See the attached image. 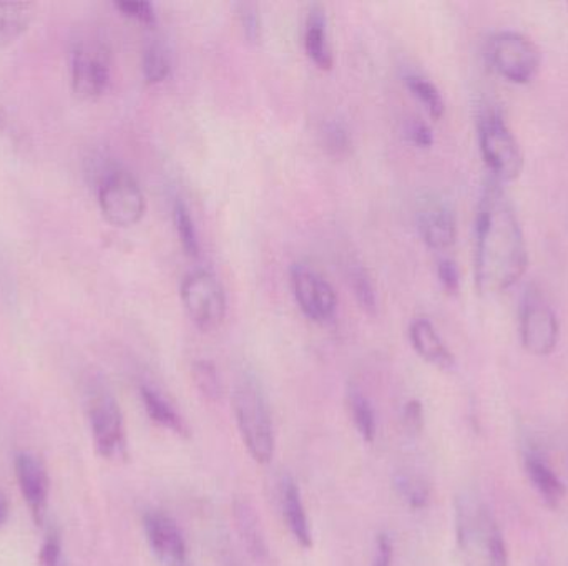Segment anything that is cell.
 <instances>
[{
  "instance_id": "1",
  "label": "cell",
  "mask_w": 568,
  "mask_h": 566,
  "mask_svg": "<svg viewBox=\"0 0 568 566\" xmlns=\"http://www.w3.org/2000/svg\"><path fill=\"white\" fill-rule=\"evenodd\" d=\"M476 285L483 295L513 288L529 266L526 236L500 183L490 179L484 189L476 219Z\"/></svg>"
},
{
  "instance_id": "2",
  "label": "cell",
  "mask_w": 568,
  "mask_h": 566,
  "mask_svg": "<svg viewBox=\"0 0 568 566\" xmlns=\"http://www.w3.org/2000/svg\"><path fill=\"white\" fill-rule=\"evenodd\" d=\"M232 404L246 451L258 464H270L275 457V428L265 389L255 375L243 372L236 379Z\"/></svg>"
},
{
  "instance_id": "3",
  "label": "cell",
  "mask_w": 568,
  "mask_h": 566,
  "mask_svg": "<svg viewBox=\"0 0 568 566\" xmlns=\"http://www.w3.org/2000/svg\"><path fill=\"white\" fill-rule=\"evenodd\" d=\"M479 146L496 182L507 183L519 178L524 169L523 148L500 113L489 110L480 115Z\"/></svg>"
},
{
  "instance_id": "4",
  "label": "cell",
  "mask_w": 568,
  "mask_h": 566,
  "mask_svg": "<svg viewBox=\"0 0 568 566\" xmlns=\"http://www.w3.org/2000/svg\"><path fill=\"white\" fill-rule=\"evenodd\" d=\"M487 59L503 79L517 85L532 82L542 65V53L537 43L516 30H504L490 37Z\"/></svg>"
},
{
  "instance_id": "5",
  "label": "cell",
  "mask_w": 568,
  "mask_h": 566,
  "mask_svg": "<svg viewBox=\"0 0 568 566\" xmlns=\"http://www.w3.org/2000/svg\"><path fill=\"white\" fill-rule=\"evenodd\" d=\"M87 418L93 444L100 457L119 461L126 457V434L122 409L109 389L93 385L87 392Z\"/></svg>"
},
{
  "instance_id": "6",
  "label": "cell",
  "mask_w": 568,
  "mask_h": 566,
  "mask_svg": "<svg viewBox=\"0 0 568 566\" xmlns=\"http://www.w3.org/2000/svg\"><path fill=\"white\" fill-rule=\"evenodd\" d=\"M97 198L103 218L119 228H130L145 215V195L132 173L125 169H106L100 176Z\"/></svg>"
},
{
  "instance_id": "7",
  "label": "cell",
  "mask_w": 568,
  "mask_h": 566,
  "mask_svg": "<svg viewBox=\"0 0 568 566\" xmlns=\"http://www.w3.org/2000/svg\"><path fill=\"white\" fill-rule=\"evenodd\" d=\"M112 82L110 50L100 40L80 37L70 49V83L82 100L100 99Z\"/></svg>"
},
{
  "instance_id": "8",
  "label": "cell",
  "mask_w": 568,
  "mask_h": 566,
  "mask_svg": "<svg viewBox=\"0 0 568 566\" xmlns=\"http://www.w3.org/2000/svg\"><path fill=\"white\" fill-rule=\"evenodd\" d=\"M180 298L196 328L210 332L222 326L226 316V295L213 272L196 269L186 275L180 286Z\"/></svg>"
},
{
  "instance_id": "9",
  "label": "cell",
  "mask_w": 568,
  "mask_h": 566,
  "mask_svg": "<svg viewBox=\"0 0 568 566\" xmlns=\"http://www.w3.org/2000/svg\"><path fill=\"white\" fill-rule=\"evenodd\" d=\"M520 341L534 356H550L560 339V325L556 311L542 292L530 288L524 296L519 316Z\"/></svg>"
},
{
  "instance_id": "10",
  "label": "cell",
  "mask_w": 568,
  "mask_h": 566,
  "mask_svg": "<svg viewBox=\"0 0 568 566\" xmlns=\"http://www.w3.org/2000/svg\"><path fill=\"white\" fill-rule=\"evenodd\" d=\"M291 288L303 315L314 322H327L337 309L333 286L314 269L303 265L291 268Z\"/></svg>"
},
{
  "instance_id": "11",
  "label": "cell",
  "mask_w": 568,
  "mask_h": 566,
  "mask_svg": "<svg viewBox=\"0 0 568 566\" xmlns=\"http://www.w3.org/2000/svg\"><path fill=\"white\" fill-rule=\"evenodd\" d=\"M13 467H16V478L20 494H22L27 507H29L30 515H32L36 525H42L47 517L50 492V481L45 465L37 455L30 454V452H20V454H17Z\"/></svg>"
},
{
  "instance_id": "12",
  "label": "cell",
  "mask_w": 568,
  "mask_h": 566,
  "mask_svg": "<svg viewBox=\"0 0 568 566\" xmlns=\"http://www.w3.org/2000/svg\"><path fill=\"white\" fill-rule=\"evenodd\" d=\"M143 531L150 550L163 564L185 566L186 544L179 524L162 511L146 512L143 517Z\"/></svg>"
},
{
  "instance_id": "13",
  "label": "cell",
  "mask_w": 568,
  "mask_h": 566,
  "mask_svg": "<svg viewBox=\"0 0 568 566\" xmlns=\"http://www.w3.org/2000/svg\"><path fill=\"white\" fill-rule=\"evenodd\" d=\"M416 218L420 238L429 248L447 249L456 243V215L444 199L427 196L420 202Z\"/></svg>"
},
{
  "instance_id": "14",
  "label": "cell",
  "mask_w": 568,
  "mask_h": 566,
  "mask_svg": "<svg viewBox=\"0 0 568 566\" xmlns=\"http://www.w3.org/2000/svg\"><path fill=\"white\" fill-rule=\"evenodd\" d=\"M233 522H235L236 534L250 557L258 564H266L270 558L268 542H266L258 512L253 507L252 502L246 498H236L233 502Z\"/></svg>"
},
{
  "instance_id": "15",
  "label": "cell",
  "mask_w": 568,
  "mask_h": 566,
  "mask_svg": "<svg viewBox=\"0 0 568 566\" xmlns=\"http://www.w3.org/2000/svg\"><path fill=\"white\" fill-rule=\"evenodd\" d=\"M409 341L414 351L429 364L439 369H453L456 366V358L429 319L419 316L410 321Z\"/></svg>"
},
{
  "instance_id": "16",
  "label": "cell",
  "mask_w": 568,
  "mask_h": 566,
  "mask_svg": "<svg viewBox=\"0 0 568 566\" xmlns=\"http://www.w3.org/2000/svg\"><path fill=\"white\" fill-rule=\"evenodd\" d=\"M304 50L320 69L329 70L334 63L327 33L326 10L321 3H313L304 22Z\"/></svg>"
},
{
  "instance_id": "17",
  "label": "cell",
  "mask_w": 568,
  "mask_h": 566,
  "mask_svg": "<svg viewBox=\"0 0 568 566\" xmlns=\"http://www.w3.org/2000/svg\"><path fill=\"white\" fill-rule=\"evenodd\" d=\"M282 511L284 521L294 541L307 550L313 547V534H311L310 518L301 497L300 487L291 475H284L282 481Z\"/></svg>"
},
{
  "instance_id": "18",
  "label": "cell",
  "mask_w": 568,
  "mask_h": 566,
  "mask_svg": "<svg viewBox=\"0 0 568 566\" xmlns=\"http://www.w3.org/2000/svg\"><path fill=\"white\" fill-rule=\"evenodd\" d=\"M140 398H142L146 414L156 425L166 429L172 434L180 435V438H190V428L185 419L159 391L149 385H142Z\"/></svg>"
},
{
  "instance_id": "19",
  "label": "cell",
  "mask_w": 568,
  "mask_h": 566,
  "mask_svg": "<svg viewBox=\"0 0 568 566\" xmlns=\"http://www.w3.org/2000/svg\"><path fill=\"white\" fill-rule=\"evenodd\" d=\"M36 17L30 2H0V49L17 42L29 30Z\"/></svg>"
},
{
  "instance_id": "20",
  "label": "cell",
  "mask_w": 568,
  "mask_h": 566,
  "mask_svg": "<svg viewBox=\"0 0 568 566\" xmlns=\"http://www.w3.org/2000/svg\"><path fill=\"white\" fill-rule=\"evenodd\" d=\"M526 471L544 502L550 508L559 507L564 494H566V488H564L562 482L557 478V475L554 474L552 469L537 455H529L526 459Z\"/></svg>"
},
{
  "instance_id": "21",
  "label": "cell",
  "mask_w": 568,
  "mask_h": 566,
  "mask_svg": "<svg viewBox=\"0 0 568 566\" xmlns=\"http://www.w3.org/2000/svg\"><path fill=\"white\" fill-rule=\"evenodd\" d=\"M346 401L357 434H359L361 439L367 442V444H373L374 439H376L377 424L376 412H374L369 399H367L356 385H351V388L347 389Z\"/></svg>"
},
{
  "instance_id": "22",
  "label": "cell",
  "mask_w": 568,
  "mask_h": 566,
  "mask_svg": "<svg viewBox=\"0 0 568 566\" xmlns=\"http://www.w3.org/2000/svg\"><path fill=\"white\" fill-rule=\"evenodd\" d=\"M346 278L361 308L374 315L377 309L376 289L367 269L359 261L351 259L346 263Z\"/></svg>"
},
{
  "instance_id": "23",
  "label": "cell",
  "mask_w": 568,
  "mask_h": 566,
  "mask_svg": "<svg viewBox=\"0 0 568 566\" xmlns=\"http://www.w3.org/2000/svg\"><path fill=\"white\" fill-rule=\"evenodd\" d=\"M192 381L196 391L209 402H219L223 395V382L215 362L196 359L192 364Z\"/></svg>"
},
{
  "instance_id": "24",
  "label": "cell",
  "mask_w": 568,
  "mask_h": 566,
  "mask_svg": "<svg viewBox=\"0 0 568 566\" xmlns=\"http://www.w3.org/2000/svg\"><path fill=\"white\" fill-rule=\"evenodd\" d=\"M407 89L413 92L416 99L426 106L427 112L434 119H440L446 112V103H444L443 95H440L439 89L430 82L426 76L419 75V73H409L404 79Z\"/></svg>"
},
{
  "instance_id": "25",
  "label": "cell",
  "mask_w": 568,
  "mask_h": 566,
  "mask_svg": "<svg viewBox=\"0 0 568 566\" xmlns=\"http://www.w3.org/2000/svg\"><path fill=\"white\" fill-rule=\"evenodd\" d=\"M143 76L149 83H160L170 75L172 60L169 50L160 42H152L146 45L142 60Z\"/></svg>"
},
{
  "instance_id": "26",
  "label": "cell",
  "mask_w": 568,
  "mask_h": 566,
  "mask_svg": "<svg viewBox=\"0 0 568 566\" xmlns=\"http://www.w3.org/2000/svg\"><path fill=\"white\" fill-rule=\"evenodd\" d=\"M173 219H175L176 233H179L182 248L185 249L186 255L193 256V258H199V233H196L195 222H193L192 213H190L189 206H186L182 199H176L175 202V208H173Z\"/></svg>"
},
{
  "instance_id": "27",
  "label": "cell",
  "mask_w": 568,
  "mask_h": 566,
  "mask_svg": "<svg viewBox=\"0 0 568 566\" xmlns=\"http://www.w3.org/2000/svg\"><path fill=\"white\" fill-rule=\"evenodd\" d=\"M394 487L413 508H424L429 502V487L423 478L416 477V475L397 472L394 475Z\"/></svg>"
},
{
  "instance_id": "28",
  "label": "cell",
  "mask_w": 568,
  "mask_h": 566,
  "mask_svg": "<svg viewBox=\"0 0 568 566\" xmlns=\"http://www.w3.org/2000/svg\"><path fill=\"white\" fill-rule=\"evenodd\" d=\"M324 146L333 155H344L351 148L349 130L339 120H331L323 128Z\"/></svg>"
},
{
  "instance_id": "29",
  "label": "cell",
  "mask_w": 568,
  "mask_h": 566,
  "mask_svg": "<svg viewBox=\"0 0 568 566\" xmlns=\"http://www.w3.org/2000/svg\"><path fill=\"white\" fill-rule=\"evenodd\" d=\"M115 9L120 10L125 17L136 20V22L152 25L156 22L155 7L145 0H120L115 2Z\"/></svg>"
},
{
  "instance_id": "30",
  "label": "cell",
  "mask_w": 568,
  "mask_h": 566,
  "mask_svg": "<svg viewBox=\"0 0 568 566\" xmlns=\"http://www.w3.org/2000/svg\"><path fill=\"white\" fill-rule=\"evenodd\" d=\"M239 16L245 35L256 42L260 39V33H262V17H260L258 7L255 3H239Z\"/></svg>"
},
{
  "instance_id": "31",
  "label": "cell",
  "mask_w": 568,
  "mask_h": 566,
  "mask_svg": "<svg viewBox=\"0 0 568 566\" xmlns=\"http://www.w3.org/2000/svg\"><path fill=\"white\" fill-rule=\"evenodd\" d=\"M404 132H406L409 142H413L416 146H420V148H429L434 143L433 130L420 119L407 120Z\"/></svg>"
},
{
  "instance_id": "32",
  "label": "cell",
  "mask_w": 568,
  "mask_h": 566,
  "mask_svg": "<svg viewBox=\"0 0 568 566\" xmlns=\"http://www.w3.org/2000/svg\"><path fill=\"white\" fill-rule=\"evenodd\" d=\"M437 276H439L440 285L449 295H457L460 289V272L456 261L453 259H440L437 265Z\"/></svg>"
},
{
  "instance_id": "33",
  "label": "cell",
  "mask_w": 568,
  "mask_h": 566,
  "mask_svg": "<svg viewBox=\"0 0 568 566\" xmlns=\"http://www.w3.org/2000/svg\"><path fill=\"white\" fill-rule=\"evenodd\" d=\"M39 562L40 566H67L59 535L52 534L47 537L40 548Z\"/></svg>"
},
{
  "instance_id": "34",
  "label": "cell",
  "mask_w": 568,
  "mask_h": 566,
  "mask_svg": "<svg viewBox=\"0 0 568 566\" xmlns=\"http://www.w3.org/2000/svg\"><path fill=\"white\" fill-rule=\"evenodd\" d=\"M404 428L410 432V434H419L424 429V409L417 399L407 402L404 405L403 411Z\"/></svg>"
},
{
  "instance_id": "35",
  "label": "cell",
  "mask_w": 568,
  "mask_h": 566,
  "mask_svg": "<svg viewBox=\"0 0 568 566\" xmlns=\"http://www.w3.org/2000/svg\"><path fill=\"white\" fill-rule=\"evenodd\" d=\"M394 545L389 535L379 534L376 537V547H374V557L371 566H393Z\"/></svg>"
},
{
  "instance_id": "36",
  "label": "cell",
  "mask_w": 568,
  "mask_h": 566,
  "mask_svg": "<svg viewBox=\"0 0 568 566\" xmlns=\"http://www.w3.org/2000/svg\"><path fill=\"white\" fill-rule=\"evenodd\" d=\"M7 518H9V505H7V501L3 498V495H0V527L6 524Z\"/></svg>"
}]
</instances>
